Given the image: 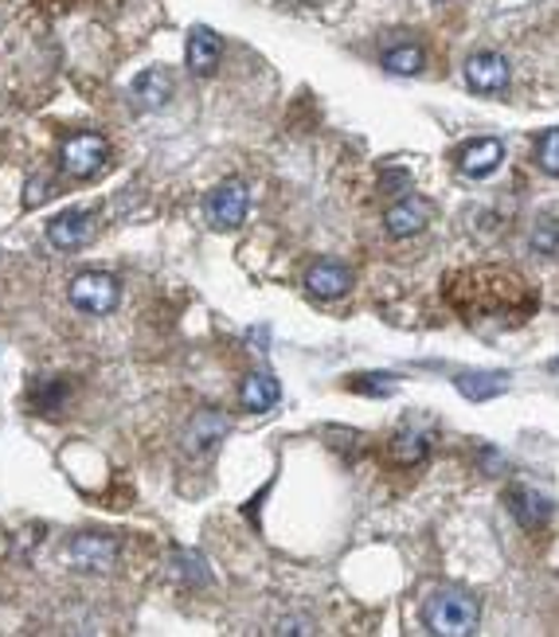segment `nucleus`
Listing matches in <instances>:
<instances>
[{
    "label": "nucleus",
    "mask_w": 559,
    "mask_h": 637,
    "mask_svg": "<svg viewBox=\"0 0 559 637\" xmlns=\"http://www.w3.org/2000/svg\"><path fill=\"white\" fill-rule=\"evenodd\" d=\"M176 560H181L184 575H189V579H196V583H200V586H204V583H207V571H204V560H200L196 551H192V555H189V551H181V555H176Z\"/></svg>",
    "instance_id": "4be33fe9"
},
{
    "label": "nucleus",
    "mask_w": 559,
    "mask_h": 637,
    "mask_svg": "<svg viewBox=\"0 0 559 637\" xmlns=\"http://www.w3.org/2000/svg\"><path fill=\"white\" fill-rule=\"evenodd\" d=\"M47 196H52V184L43 181V176H35V181H28V192H24V204H28V207H40Z\"/></svg>",
    "instance_id": "5701e85b"
},
{
    "label": "nucleus",
    "mask_w": 559,
    "mask_h": 637,
    "mask_svg": "<svg viewBox=\"0 0 559 637\" xmlns=\"http://www.w3.org/2000/svg\"><path fill=\"white\" fill-rule=\"evenodd\" d=\"M533 247H540L544 259H556V227L544 224V235H540V239H536V235H533Z\"/></svg>",
    "instance_id": "b1692460"
},
{
    "label": "nucleus",
    "mask_w": 559,
    "mask_h": 637,
    "mask_svg": "<svg viewBox=\"0 0 559 637\" xmlns=\"http://www.w3.org/2000/svg\"><path fill=\"white\" fill-rule=\"evenodd\" d=\"M67 298L75 310L90 313V317H106V313L118 310L121 302V285L114 274H103V270H83V274L71 278Z\"/></svg>",
    "instance_id": "f03ea898"
},
{
    "label": "nucleus",
    "mask_w": 559,
    "mask_h": 637,
    "mask_svg": "<svg viewBox=\"0 0 559 637\" xmlns=\"http://www.w3.org/2000/svg\"><path fill=\"white\" fill-rule=\"evenodd\" d=\"M348 388L364 391V396H391L396 391V376H353Z\"/></svg>",
    "instance_id": "412c9836"
},
{
    "label": "nucleus",
    "mask_w": 559,
    "mask_h": 637,
    "mask_svg": "<svg viewBox=\"0 0 559 637\" xmlns=\"http://www.w3.org/2000/svg\"><path fill=\"white\" fill-rule=\"evenodd\" d=\"M501 161H505V145H501L497 138L470 141V145L458 153V169H462V176H470V181H482V176L497 173Z\"/></svg>",
    "instance_id": "9b49d317"
},
{
    "label": "nucleus",
    "mask_w": 559,
    "mask_h": 637,
    "mask_svg": "<svg viewBox=\"0 0 559 637\" xmlns=\"http://www.w3.org/2000/svg\"><path fill=\"white\" fill-rule=\"evenodd\" d=\"M427 224H430V204L422 196H404L399 204L387 207L384 216V227L391 239H411V235H419Z\"/></svg>",
    "instance_id": "6e6552de"
},
{
    "label": "nucleus",
    "mask_w": 559,
    "mask_h": 637,
    "mask_svg": "<svg viewBox=\"0 0 559 637\" xmlns=\"http://www.w3.org/2000/svg\"><path fill=\"white\" fill-rule=\"evenodd\" d=\"M275 634H310V626H305V622H278V629Z\"/></svg>",
    "instance_id": "a878e982"
},
{
    "label": "nucleus",
    "mask_w": 559,
    "mask_h": 637,
    "mask_svg": "<svg viewBox=\"0 0 559 637\" xmlns=\"http://www.w3.org/2000/svg\"><path fill=\"white\" fill-rule=\"evenodd\" d=\"M106 161H110V145H106V138H98V133H75V138H67L60 149V169L67 176H75V181L98 176L106 169Z\"/></svg>",
    "instance_id": "7ed1b4c3"
},
{
    "label": "nucleus",
    "mask_w": 559,
    "mask_h": 637,
    "mask_svg": "<svg viewBox=\"0 0 559 637\" xmlns=\"http://www.w3.org/2000/svg\"><path fill=\"white\" fill-rule=\"evenodd\" d=\"M305 285H310V293H318V298H341V293H348V285H353V270L344 267V262H318V267H310V274H305Z\"/></svg>",
    "instance_id": "2eb2a0df"
},
{
    "label": "nucleus",
    "mask_w": 559,
    "mask_h": 637,
    "mask_svg": "<svg viewBox=\"0 0 559 637\" xmlns=\"http://www.w3.org/2000/svg\"><path fill=\"white\" fill-rule=\"evenodd\" d=\"M184 60H189V71L200 78L215 75V67H219V60H224V44H219V35L212 32V28L196 24L189 32V47H184Z\"/></svg>",
    "instance_id": "1a4fd4ad"
},
{
    "label": "nucleus",
    "mask_w": 559,
    "mask_h": 637,
    "mask_svg": "<svg viewBox=\"0 0 559 637\" xmlns=\"http://www.w3.org/2000/svg\"><path fill=\"white\" fill-rule=\"evenodd\" d=\"M247 207H250L247 184H243V181H224V184H215V188L207 192L204 216H207V224H212L215 231H235V227H243V219H247Z\"/></svg>",
    "instance_id": "20e7f679"
},
{
    "label": "nucleus",
    "mask_w": 559,
    "mask_h": 637,
    "mask_svg": "<svg viewBox=\"0 0 559 637\" xmlns=\"http://www.w3.org/2000/svg\"><path fill=\"white\" fill-rule=\"evenodd\" d=\"M67 396H71V384L63 376H43L32 384V403H35V411H43V414H60Z\"/></svg>",
    "instance_id": "f3484780"
},
{
    "label": "nucleus",
    "mask_w": 559,
    "mask_h": 637,
    "mask_svg": "<svg viewBox=\"0 0 559 637\" xmlns=\"http://www.w3.org/2000/svg\"><path fill=\"white\" fill-rule=\"evenodd\" d=\"M95 235V212H86V207H67L60 216L47 224V242L60 250H78L90 242Z\"/></svg>",
    "instance_id": "39448f33"
},
{
    "label": "nucleus",
    "mask_w": 559,
    "mask_h": 637,
    "mask_svg": "<svg viewBox=\"0 0 559 637\" xmlns=\"http://www.w3.org/2000/svg\"><path fill=\"white\" fill-rule=\"evenodd\" d=\"M379 184H384L387 192H399V188L411 192V176H407V173H384V176H379Z\"/></svg>",
    "instance_id": "393cba45"
},
{
    "label": "nucleus",
    "mask_w": 559,
    "mask_h": 637,
    "mask_svg": "<svg viewBox=\"0 0 559 637\" xmlns=\"http://www.w3.org/2000/svg\"><path fill=\"white\" fill-rule=\"evenodd\" d=\"M278 399H282V388H278V379L270 376V371H250V376L243 379V388H239L243 411L262 414V411H270Z\"/></svg>",
    "instance_id": "4468645a"
},
{
    "label": "nucleus",
    "mask_w": 559,
    "mask_h": 637,
    "mask_svg": "<svg viewBox=\"0 0 559 637\" xmlns=\"http://www.w3.org/2000/svg\"><path fill=\"white\" fill-rule=\"evenodd\" d=\"M430 454V434L427 431H415V427H407V431H399L396 439H391V457H396L399 465H422Z\"/></svg>",
    "instance_id": "a211bd4d"
},
{
    "label": "nucleus",
    "mask_w": 559,
    "mask_h": 637,
    "mask_svg": "<svg viewBox=\"0 0 559 637\" xmlns=\"http://www.w3.org/2000/svg\"><path fill=\"white\" fill-rule=\"evenodd\" d=\"M465 83L477 95H501L508 87V60L501 52H477L465 63Z\"/></svg>",
    "instance_id": "423d86ee"
},
{
    "label": "nucleus",
    "mask_w": 559,
    "mask_h": 637,
    "mask_svg": "<svg viewBox=\"0 0 559 637\" xmlns=\"http://www.w3.org/2000/svg\"><path fill=\"white\" fill-rule=\"evenodd\" d=\"M384 67L391 71V75H415V71L422 67V52L415 44L391 47V52H384Z\"/></svg>",
    "instance_id": "6ab92c4d"
},
{
    "label": "nucleus",
    "mask_w": 559,
    "mask_h": 637,
    "mask_svg": "<svg viewBox=\"0 0 559 637\" xmlns=\"http://www.w3.org/2000/svg\"><path fill=\"white\" fill-rule=\"evenodd\" d=\"M227 434V419L219 411H200L192 414V422L184 427V454L192 457H204L212 454Z\"/></svg>",
    "instance_id": "0eeeda50"
},
{
    "label": "nucleus",
    "mask_w": 559,
    "mask_h": 637,
    "mask_svg": "<svg viewBox=\"0 0 559 637\" xmlns=\"http://www.w3.org/2000/svg\"><path fill=\"white\" fill-rule=\"evenodd\" d=\"M508 512H513L516 525H520V528L536 532V528L548 525V517H551V500L544 497V493L528 489V485H513V489H508Z\"/></svg>",
    "instance_id": "9d476101"
},
{
    "label": "nucleus",
    "mask_w": 559,
    "mask_h": 637,
    "mask_svg": "<svg viewBox=\"0 0 559 637\" xmlns=\"http://www.w3.org/2000/svg\"><path fill=\"white\" fill-rule=\"evenodd\" d=\"M477 618H482V603L473 594L458 591V586H442L427 598L422 606V626L439 637H465L477 629Z\"/></svg>",
    "instance_id": "f257e3e1"
},
{
    "label": "nucleus",
    "mask_w": 559,
    "mask_h": 637,
    "mask_svg": "<svg viewBox=\"0 0 559 637\" xmlns=\"http://www.w3.org/2000/svg\"><path fill=\"white\" fill-rule=\"evenodd\" d=\"M536 161L548 176L559 173V130H544L540 141H536Z\"/></svg>",
    "instance_id": "aec40b11"
},
{
    "label": "nucleus",
    "mask_w": 559,
    "mask_h": 637,
    "mask_svg": "<svg viewBox=\"0 0 559 637\" xmlns=\"http://www.w3.org/2000/svg\"><path fill=\"white\" fill-rule=\"evenodd\" d=\"M172 90H176V83H172L169 71H164V67H146L138 78H133L129 95H133V102H138L141 110H161V106H169Z\"/></svg>",
    "instance_id": "f8f14e48"
},
{
    "label": "nucleus",
    "mask_w": 559,
    "mask_h": 637,
    "mask_svg": "<svg viewBox=\"0 0 559 637\" xmlns=\"http://www.w3.org/2000/svg\"><path fill=\"white\" fill-rule=\"evenodd\" d=\"M454 384H458V391H462L465 399L482 403V399H497L501 391L508 388V376H505V371H462Z\"/></svg>",
    "instance_id": "dca6fc26"
},
{
    "label": "nucleus",
    "mask_w": 559,
    "mask_h": 637,
    "mask_svg": "<svg viewBox=\"0 0 559 637\" xmlns=\"http://www.w3.org/2000/svg\"><path fill=\"white\" fill-rule=\"evenodd\" d=\"M71 560L83 571H106L118 560V543H114L110 536H78V540L71 543Z\"/></svg>",
    "instance_id": "ddd939ff"
}]
</instances>
